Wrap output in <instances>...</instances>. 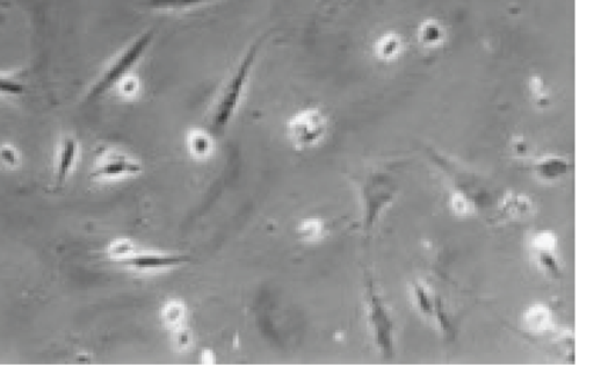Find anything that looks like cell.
Segmentation results:
<instances>
[{"label": "cell", "mask_w": 594, "mask_h": 389, "mask_svg": "<svg viewBox=\"0 0 594 389\" xmlns=\"http://www.w3.org/2000/svg\"><path fill=\"white\" fill-rule=\"evenodd\" d=\"M215 2L217 0H144V6L155 12L180 13L198 10Z\"/></svg>", "instance_id": "cell-9"}, {"label": "cell", "mask_w": 594, "mask_h": 389, "mask_svg": "<svg viewBox=\"0 0 594 389\" xmlns=\"http://www.w3.org/2000/svg\"><path fill=\"white\" fill-rule=\"evenodd\" d=\"M143 171L140 158L125 150L108 148L94 162L91 177L99 183H120L140 177Z\"/></svg>", "instance_id": "cell-5"}, {"label": "cell", "mask_w": 594, "mask_h": 389, "mask_svg": "<svg viewBox=\"0 0 594 389\" xmlns=\"http://www.w3.org/2000/svg\"><path fill=\"white\" fill-rule=\"evenodd\" d=\"M115 91L119 93V96L127 102H134L139 99L143 91V83L141 78L136 74H130L122 79L117 86Z\"/></svg>", "instance_id": "cell-13"}, {"label": "cell", "mask_w": 594, "mask_h": 389, "mask_svg": "<svg viewBox=\"0 0 594 389\" xmlns=\"http://www.w3.org/2000/svg\"><path fill=\"white\" fill-rule=\"evenodd\" d=\"M297 233L307 242L320 241L325 234L324 222L320 219L309 218L301 221Z\"/></svg>", "instance_id": "cell-15"}, {"label": "cell", "mask_w": 594, "mask_h": 389, "mask_svg": "<svg viewBox=\"0 0 594 389\" xmlns=\"http://www.w3.org/2000/svg\"><path fill=\"white\" fill-rule=\"evenodd\" d=\"M418 40L425 48L436 49L444 45L446 31L438 20H426L418 30Z\"/></svg>", "instance_id": "cell-11"}, {"label": "cell", "mask_w": 594, "mask_h": 389, "mask_svg": "<svg viewBox=\"0 0 594 389\" xmlns=\"http://www.w3.org/2000/svg\"><path fill=\"white\" fill-rule=\"evenodd\" d=\"M107 254L113 262L140 275H163L171 272L188 262V257L155 249H140L133 241L127 239L115 240L107 249Z\"/></svg>", "instance_id": "cell-2"}, {"label": "cell", "mask_w": 594, "mask_h": 389, "mask_svg": "<svg viewBox=\"0 0 594 389\" xmlns=\"http://www.w3.org/2000/svg\"><path fill=\"white\" fill-rule=\"evenodd\" d=\"M185 148L193 161L208 162L216 154V141L207 128L192 127L185 135Z\"/></svg>", "instance_id": "cell-7"}, {"label": "cell", "mask_w": 594, "mask_h": 389, "mask_svg": "<svg viewBox=\"0 0 594 389\" xmlns=\"http://www.w3.org/2000/svg\"><path fill=\"white\" fill-rule=\"evenodd\" d=\"M525 324L533 333H543L552 327V314L545 306H533L525 314Z\"/></svg>", "instance_id": "cell-12"}, {"label": "cell", "mask_w": 594, "mask_h": 389, "mask_svg": "<svg viewBox=\"0 0 594 389\" xmlns=\"http://www.w3.org/2000/svg\"><path fill=\"white\" fill-rule=\"evenodd\" d=\"M81 144L74 136H65L57 146L54 162L55 184L62 186L77 167Z\"/></svg>", "instance_id": "cell-6"}, {"label": "cell", "mask_w": 594, "mask_h": 389, "mask_svg": "<svg viewBox=\"0 0 594 389\" xmlns=\"http://www.w3.org/2000/svg\"><path fill=\"white\" fill-rule=\"evenodd\" d=\"M453 207L456 213L462 215L472 212V204L465 197L461 196V194H456L453 198Z\"/></svg>", "instance_id": "cell-18"}, {"label": "cell", "mask_w": 594, "mask_h": 389, "mask_svg": "<svg viewBox=\"0 0 594 389\" xmlns=\"http://www.w3.org/2000/svg\"><path fill=\"white\" fill-rule=\"evenodd\" d=\"M264 41L259 39L252 43L222 85L209 115L210 125L216 131L226 128L236 118L248 92Z\"/></svg>", "instance_id": "cell-1"}, {"label": "cell", "mask_w": 594, "mask_h": 389, "mask_svg": "<svg viewBox=\"0 0 594 389\" xmlns=\"http://www.w3.org/2000/svg\"><path fill=\"white\" fill-rule=\"evenodd\" d=\"M532 244L535 250L548 254L556 249V236L550 232H542L534 237Z\"/></svg>", "instance_id": "cell-16"}, {"label": "cell", "mask_w": 594, "mask_h": 389, "mask_svg": "<svg viewBox=\"0 0 594 389\" xmlns=\"http://www.w3.org/2000/svg\"><path fill=\"white\" fill-rule=\"evenodd\" d=\"M25 83L23 77L0 72V97L13 98L24 95Z\"/></svg>", "instance_id": "cell-14"}, {"label": "cell", "mask_w": 594, "mask_h": 389, "mask_svg": "<svg viewBox=\"0 0 594 389\" xmlns=\"http://www.w3.org/2000/svg\"><path fill=\"white\" fill-rule=\"evenodd\" d=\"M403 49L401 36L387 33L380 36L379 40L375 42L374 54L379 61L390 63L400 59Z\"/></svg>", "instance_id": "cell-10"}, {"label": "cell", "mask_w": 594, "mask_h": 389, "mask_svg": "<svg viewBox=\"0 0 594 389\" xmlns=\"http://www.w3.org/2000/svg\"><path fill=\"white\" fill-rule=\"evenodd\" d=\"M161 320L163 326L171 331L172 335L187 329L188 308L185 302L180 299L166 301L161 309Z\"/></svg>", "instance_id": "cell-8"}, {"label": "cell", "mask_w": 594, "mask_h": 389, "mask_svg": "<svg viewBox=\"0 0 594 389\" xmlns=\"http://www.w3.org/2000/svg\"><path fill=\"white\" fill-rule=\"evenodd\" d=\"M155 32L146 31L137 35L136 38L129 42L128 45L121 50V52L114 56L112 61L107 64V67L101 72L97 81L91 86L86 100L93 102L106 95V93L115 89V86L122 81L126 76L133 74L137 64H139L144 56L147 55L149 49L154 42Z\"/></svg>", "instance_id": "cell-3"}, {"label": "cell", "mask_w": 594, "mask_h": 389, "mask_svg": "<svg viewBox=\"0 0 594 389\" xmlns=\"http://www.w3.org/2000/svg\"><path fill=\"white\" fill-rule=\"evenodd\" d=\"M285 129L292 147L307 151L317 148L327 138L329 118L321 107H304L289 117Z\"/></svg>", "instance_id": "cell-4"}, {"label": "cell", "mask_w": 594, "mask_h": 389, "mask_svg": "<svg viewBox=\"0 0 594 389\" xmlns=\"http://www.w3.org/2000/svg\"><path fill=\"white\" fill-rule=\"evenodd\" d=\"M0 160H2L9 167H14L19 162L18 153L10 146H4L0 149Z\"/></svg>", "instance_id": "cell-17"}]
</instances>
